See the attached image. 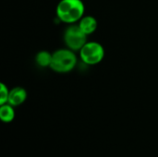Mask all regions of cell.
Returning a JSON list of instances; mask_svg holds the SVG:
<instances>
[{
  "mask_svg": "<svg viewBox=\"0 0 158 157\" xmlns=\"http://www.w3.org/2000/svg\"><path fill=\"white\" fill-rule=\"evenodd\" d=\"M86 36L78 24H70L64 32V43L69 49L74 52L80 51L87 43Z\"/></svg>",
  "mask_w": 158,
  "mask_h": 157,
  "instance_id": "cell-4",
  "label": "cell"
},
{
  "mask_svg": "<svg viewBox=\"0 0 158 157\" xmlns=\"http://www.w3.org/2000/svg\"><path fill=\"white\" fill-rule=\"evenodd\" d=\"M77 64V56L74 51L67 49H58L53 53L50 68L57 73H69L74 69Z\"/></svg>",
  "mask_w": 158,
  "mask_h": 157,
  "instance_id": "cell-2",
  "label": "cell"
},
{
  "mask_svg": "<svg viewBox=\"0 0 158 157\" xmlns=\"http://www.w3.org/2000/svg\"><path fill=\"white\" fill-rule=\"evenodd\" d=\"M14 106H12L9 104H5L2 105L0 107V118L3 122L9 123L13 121L15 118V111H14Z\"/></svg>",
  "mask_w": 158,
  "mask_h": 157,
  "instance_id": "cell-7",
  "label": "cell"
},
{
  "mask_svg": "<svg viewBox=\"0 0 158 157\" xmlns=\"http://www.w3.org/2000/svg\"><path fill=\"white\" fill-rule=\"evenodd\" d=\"M52 56L53 54L49 53L48 51H40L39 53H37L35 56V61L37 65L42 68L50 67L52 62Z\"/></svg>",
  "mask_w": 158,
  "mask_h": 157,
  "instance_id": "cell-8",
  "label": "cell"
},
{
  "mask_svg": "<svg viewBox=\"0 0 158 157\" xmlns=\"http://www.w3.org/2000/svg\"><path fill=\"white\" fill-rule=\"evenodd\" d=\"M84 12L85 6L81 0H60L56 8L57 19L69 25L79 22Z\"/></svg>",
  "mask_w": 158,
  "mask_h": 157,
  "instance_id": "cell-1",
  "label": "cell"
},
{
  "mask_svg": "<svg viewBox=\"0 0 158 157\" xmlns=\"http://www.w3.org/2000/svg\"><path fill=\"white\" fill-rule=\"evenodd\" d=\"M78 25L86 35H90L96 31L98 23H97V19L94 17L88 15V16H83L81 19V20L78 22Z\"/></svg>",
  "mask_w": 158,
  "mask_h": 157,
  "instance_id": "cell-6",
  "label": "cell"
},
{
  "mask_svg": "<svg viewBox=\"0 0 158 157\" xmlns=\"http://www.w3.org/2000/svg\"><path fill=\"white\" fill-rule=\"evenodd\" d=\"M27 98V92L22 87H15L9 91L7 104L12 106H19L22 105Z\"/></svg>",
  "mask_w": 158,
  "mask_h": 157,
  "instance_id": "cell-5",
  "label": "cell"
},
{
  "mask_svg": "<svg viewBox=\"0 0 158 157\" xmlns=\"http://www.w3.org/2000/svg\"><path fill=\"white\" fill-rule=\"evenodd\" d=\"M9 91L10 90H8V88L3 82H1V84H0V105H1L7 104Z\"/></svg>",
  "mask_w": 158,
  "mask_h": 157,
  "instance_id": "cell-9",
  "label": "cell"
},
{
  "mask_svg": "<svg viewBox=\"0 0 158 157\" xmlns=\"http://www.w3.org/2000/svg\"><path fill=\"white\" fill-rule=\"evenodd\" d=\"M79 52L81 61L89 66L99 64L105 57V49L97 42H87Z\"/></svg>",
  "mask_w": 158,
  "mask_h": 157,
  "instance_id": "cell-3",
  "label": "cell"
}]
</instances>
